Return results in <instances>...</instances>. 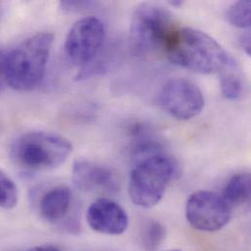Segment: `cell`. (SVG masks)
Listing matches in <instances>:
<instances>
[{
  "mask_svg": "<svg viewBox=\"0 0 251 251\" xmlns=\"http://www.w3.org/2000/svg\"><path fill=\"white\" fill-rule=\"evenodd\" d=\"M164 51L175 65L201 75L219 73L231 58L213 37L192 27L176 28Z\"/></svg>",
  "mask_w": 251,
  "mask_h": 251,
  "instance_id": "cell-1",
  "label": "cell"
},
{
  "mask_svg": "<svg viewBox=\"0 0 251 251\" xmlns=\"http://www.w3.org/2000/svg\"><path fill=\"white\" fill-rule=\"evenodd\" d=\"M54 36L38 32L23 40L6 55V82L15 90L30 91L45 75Z\"/></svg>",
  "mask_w": 251,
  "mask_h": 251,
  "instance_id": "cell-2",
  "label": "cell"
},
{
  "mask_svg": "<svg viewBox=\"0 0 251 251\" xmlns=\"http://www.w3.org/2000/svg\"><path fill=\"white\" fill-rule=\"evenodd\" d=\"M178 174V162L164 151L134 161L128 184L130 200L139 207H153Z\"/></svg>",
  "mask_w": 251,
  "mask_h": 251,
  "instance_id": "cell-3",
  "label": "cell"
},
{
  "mask_svg": "<svg viewBox=\"0 0 251 251\" xmlns=\"http://www.w3.org/2000/svg\"><path fill=\"white\" fill-rule=\"evenodd\" d=\"M72 151L70 140L44 131L23 134L10 147V156L14 163L32 171L56 168L68 159Z\"/></svg>",
  "mask_w": 251,
  "mask_h": 251,
  "instance_id": "cell-4",
  "label": "cell"
},
{
  "mask_svg": "<svg viewBox=\"0 0 251 251\" xmlns=\"http://www.w3.org/2000/svg\"><path fill=\"white\" fill-rule=\"evenodd\" d=\"M176 28L172 16L167 10L152 3H142L132 15L130 24L131 45L140 53L164 50Z\"/></svg>",
  "mask_w": 251,
  "mask_h": 251,
  "instance_id": "cell-5",
  "label": "cell"
},
{
  "mask_svg": "<svg viewBox=\"0 0 251 251\" xmlns=\"http://www.w3.org/2000/svg\"><path fill=\"white\" fill-rule=\"evenodd\" d=\"M185 212L189 224L195 229L217 232L230 222L233 207L222 195L211 191H199L190 196Z\"/></svg>",
  "mask_w": 251,
  "mask_h": 251,
  "instance_id": "cell-6",
  "label": "cell"
},
{
  "mask_svg": "<svg viewBox=\"0 0 251 251\" xmlns=\"http://www.w3.org/2000/svg\"><path fill=\"white\" fill-rule=\"evenodd\" d=\"M106 37L104 24L95 17L76 21L65 41V53L75 65L86 66L99 54Z\"/></svg>",
  "mask_w": 251,
  "mask_h": 251,
  "instance_id": "cell-7",
  "label": "cell"
},
{
  "mask_svg": "<svg viewBox=\"0 0 251 251\" xmlns=\"http://www.w3.org/2000/svg\"><path fill=\"white\" fill-rule=\"evenodd\" d=\"M157 103L171 117L179 121H189L202 112L204 97L201 90L191 80L173 78L161 87Z\"/></svg>",
  "mask_w": 251,
  "mask_h": 251,
  "instance_id": "cell-8",
  "label": "cell"
},
{
  "mask_svg": "<svg viewBox=\"0 0 251 251\" xmlns=\"http://www.w3.org/2000/svg\"><path fill=\"white\" fill-rule=\"evenodd\" d=\"M86 221L95 232L111 236L124 234L129 224V218L124 207L105 198L90 204L86 212Z\"/></svg>",
  "mask_w": 251,
  "mask_h": 251,
  "instance_id": "cell-9",
  "label": "cell"
},
{
  "mask_svg": "<svg viewBox=\"0 0 251 251\" xmlns=\"http://www.w3.org/2000/svg\"><path fill=\"white\" fill-rule=\"evenodd\" d=\"M75 185L85 192L113 193L119 190V180L108 166L89 159H77L73 167Z\"/></svg>",
  "mask_w": 251,
  "mask_h": 251,
  "instance_id": "cell-10",
  "label": "cell"
},
{
  "mask_svg": "<svg viewBox=\"0 0 251 251\" xmlns=\"http://www.w3.org/2000/svg\"><path fill=\"white\" fill-rule=\"evenodd\" d=\"M72 192L67 186H57L46 192L39 201V213L48 222L63 219L70 209Z\"/></svg>",
  "mask_w": 251,
  "mask_h": 251,
  "instance_id": "cell-11",
  "label": "cell"
},
{
  "mask_svg": "<svg viewBox=\"0 0 251 251\" xmlns=\"http://www.w3.org/2000/svg\"><path fill=\"white\" fill-rule=\"evenodd\" d=\"M220 75V87L225 98L238 100L244 93V79L241 70L233 58L218 73Z\"/></svg>",
  "mask_w": 251,
  "mask_h": 251,
  "instance_id": "cell-12",
  "label": "cell"
},
{
  "mask_svg": "<svg viewBox=\"0 0 251 251\" xmlns=\"http://www.w3.org/2000/svg\"><path fill=\"white\" fill-rule=\"evenodd\" d=\"M251 174L239 173L229 180L222 196L232 207L242 206L251 201Z\"/></svg>",
  "mask_w": 251,
  "mask_h": 251,
  "instance_id": "cell-13",
  "label": "cell"
},
{
  "mask_svg": "<svg viewBox=\"0 0 251 251\" xmlns=\"http://www.w3.org/2000/svg\"><path fill=\"white\" fill-rule=\"evenodd\" d=\"M228 22L238 28H250L251 25V3L250 0L237 1L227 10Z\"/></svg>",
  "mask_w": 251,
  "mask_h": 251,
  "instance_id": "cell-14",
  "label": "cell"
},
{
  "mask_svg": "<svg viewBox=\"0 0 251 251\" xmlns=\"http://www.w3.org/2000/svg\"><path fill=\"white\" fill-rule=\"evenodd\" d=\"M166 231L161 223L157 221L150 222L142 236V244L145 251H156L163 243Z\"/></svg>",
  "mask_w": 251,
  "mask_h": 251,
  "instance_id": "cell-15",
  "label": "cell"
},
{
  "mask_svg": "<svg viewBox=\"0 0 251 251\" xmlns=\"http://www.w3.org/2000/svg\"><path fill=\"white\" fill-rule=\"evenodd\" d=\"M18 202V189L14 181L0 170V207L11 209Z\"/></svg>",
  "mask_w": 251,
  "mask_h": 251,
  "instance_id": "cell-16",
  "label": "cell"
},
{
  "mask_svg": "<svg viewBox=\"0 0 251 251\" xmlns=\"http://www.w3.org/2000/svg\"><path fill=\"white\" fill-rule=\"evenodd\" d=\"M6 53L0 50V90L6 82Z\"/></svg>",
  "mask_w": 251,
  "mask_h": 251,
  "instance_id": "cell-17",
  "label": "cell"
},
{
  "mask_svg": "<svg viewBox=\"0 0 251 251\" xmlns=\"http://www.w3.org/2000/svg\"><path fill=\"white\" fill-rule=\"evenodd\" d=\"M240 43H241V46L243 47V49L245 50V52L248 55H251V34L249 31H247L245 34H243L240 37Z\"/></svg>",
  "mask_w": 251,
  "mask_h": 251,
  "instance_id": "cell-18",
  "label": "cell"
},
{
  "mask_svg": "<svg viewBox=\"0 0 251 251\" xmlns=\"http://www.w3.org/2000/svg\"><path fill=\"white\" fill-rule=\"evenodd\" d=\"M28 251H61L57 247L54 246H40V247H35Z\"/></svg>",
  "mask_w": 251,
  "mask_h": 251,
  "instance_id": "cell-19",
  "label": "cell"
},
{
  "mask_svg": "<svg viewBox=\"0 0 251 251\" xmlns=\"http://www.w3.org/2000/svg\"><path fill=\"white\" fill-rule=\"evenodd\" d=\"M168 4L172 7L175 8H180L185 4V1H181V0H172V1H168Z\"/></svg>",
  "mask_w": 251,
  "mask_h": 251,
  "instance_id": "cell-20",
  "label": "cell"
},
{
  "mask_svg": "<svg viewBox=\"0 0 251 251\" xmlns=\"http://www.w3.org/2000/svg\"></svg>",
  "mask_w": 251,
  "mask_h": 251,
  "instance_id": "cell-21",
  "label": "cell"
}]
</instances>
